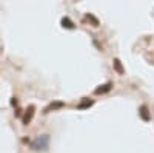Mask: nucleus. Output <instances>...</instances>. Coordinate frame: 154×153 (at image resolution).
Listing matches in <instances>:
<instances>
[{
  "mask_svg": "<svg viewBox=\"0 0 154 153\" xmlns=\"http://www.w3.org/2000/svg\"><path fill=\"white\" fill-rule=\"evenodd\" d=\"M48 147H49V135H40L31 142V148L35 151H40V150L43 151Z\"/></svg>",
  "mask_w": 154,
  "mask_h": 153,
  "instance_id": "obj_1",
  "label": "nucleus"
},
{
  "mask_svg": "<svg viewBox=\"0 0 154 153\" xmlns=\"http://www.w3.org/2000/svg\"><path fill=\"white\" fill-rule=\"evenodd\" d=\"M34 110H35V108H34V105H31V107L26 110V113L23 114V119H22V121H23V124H25V125H28V124L31 122V119H32V116H34Z\"/></svg>",
  "mask_w": 154,
  "mask_h": 153,
  "instance_id": "obj_2",
  "label": "nucleus"
},
{
  "mask_svg": "<svg viewBox=\"0 0 154 153\" xmlns=\"http://www.w3.org/2000/svg\"><path fill=\"white\" fill-rule=\"evenodd\" d=\"M65 107V102H62V100H56V102H51V104L45 108L43 113H49L51 110H57V108H63Z\"/></svg>",
  "mask_w": 154,
  "mask_h": 153,
  "instance_id": "obj_3",
  "label": "nucleus"
},
{
  "mask_svg": "<svg viewBox=\"0 0 154 153\" xmlns=\"http://www.w3.org/2000/svg\"><path fill=\"white\" fill-rule=\"evenodd\" d=\"M111 88H112V84H111V82H106V84H103V85H100L99 88H96L94 93H96V94H103V93L111 91Z\"/></svg>",
  "mask_w": 154,
  "mask_h": 153,
  "instance_id": "obj_4",
  "label": "nucleus"
},
{
  "mask_svg": "<svg viewBox=\"0 0 154 153\" xmlns=\"http://www.w3.org/2000/svg\"><path fill=\"white\" fill-rule=\"evenodd\" d=\"M112 68H114V71L117 73V74H123L125 73V70H123V65H122V62L119 60V59H114L112 60Z\"/></svg>",
  "mask_w": 154,
  "mask_h": 153,
  "instance_id": "obj_5",
  "label": "nucleus"
},
{
  "mask_svg": "<svg viewBox=\"0 0 154 153\" xmlns=\"http://www.w3.org/2000/svg\"><path fill=\"white\" fill-rule=\"evenodd\" d=\"M139 114H140V118H142L143 121H149V119H151V114H149V111H148V107H146V105H142V107H140Z\"/></svg>",
  "mask_w": 154,
  "mask_h": 153,
  "instance_id": "obj_6",
  "label": "nucleus"
},
{
  "mask_svg": "<svg viewBox=\"0 0 154 153\" xmlns=\"http://www.w3.org/2000/svg\"><path fill=\"white\" fill-rule=\"evenodd\" d=\"M60 23H62V27L66 28V30H74V28H75V25L72 23V20H71L69 17H63V19L60 20Z\"/></svg>",
  "mask_w": 154,
  "mask_h": 153,
  "instance_id": "obj_7",
  "label": "nucleus"
},
{
  "mask_svg": "<svg viewBox=\"0 0 154 153\" xmlns=\"http://www.w3.org/2000/svg\"><path fill=\"white\" fill-rule=\"evenodd\" d=\"M93 104H94L93 100H89V99H83V100L80 102V104L77 105V108H79V110H85V108H89Z\"/></svg>",
  "mask_w": 154,
  "mask_h": 153,
  "instance_id": "obj_8",
  "label": "nucleus"
},
{
  "mask_svg": "<svg viewBox=\"0 0 154 153\" xmlns=\"http://www.w3.org/2000/svg\"><path fill=\"white\" fill-rule=\"evenodd\" d=\"M85 19H86V20H91V22L94 23V27H99V20H97L94 16H91V14H86V16H85Z\"/></svg>",
  "mask_w": 154,
  "mask_h": 153,
  "instance_id": "obj_9",
  "label": "nucleus"
}]
</instances>
